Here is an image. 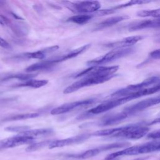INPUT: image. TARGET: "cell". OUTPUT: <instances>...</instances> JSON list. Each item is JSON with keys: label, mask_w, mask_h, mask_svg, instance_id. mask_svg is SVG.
I'll use <instances>...</instances> for the list:
<instances>
[{"label": "cell", "mask_w": 160, "mask_h": 160, "mask_svg": "<svg viewBox=\"0 0 160 160\" xmlns=\"http://www.w3.org/2000/svg\"><path fill=\"white\" fill-rule=\"evenodd\" d=\"M151 58L154 59H160V49H158L151 51L149 53Z\"/></svg>", "instance_id": "cell-29"}, {"label": "cell", "mask_w": 160, "mask_h": 160, "mask_svg": "<svg viewBox=\"0 0 160 160\" xmlns=\"http://www.w3.org/2000/svg\"><path fill=\"white\" fill-rule=\"evenodd\" d=\"M30 127L28 126H8L4 128L6 131L8 132H14L21 133L29 130Z\"/></svg>", "instance_id": "cell-27"}, {"label": "cell", "mask_w": 160, "mask_h": 160, "mask_svg": "<svg viewBox=\"0 0 160 160\" xmlns=\"http://www.w3.org/2000/svg\"><path fill=\"white\" fill-rule=\"evenodd\" d=\"M159 91H160V84L148 88L143 89L139 91L131 92L124 96L113 98L112 99L106 101L102 102L101 104L89 110L88 113L91 114H101V113L106 112L109 110H111L112 109H114L123 104H125L132 99H137V98H139L144 96H147L149 94H152Z\"/></svg>", "instance_id": "cell-1"}, {"label": "cell", "mask_w": 160, "mask_h": 160, "mask_svg": "<svg viewBox=\"0 0 160 160\" xmlns=\"http://www.w3.org/2000/svg\"><path fill=\"white\" fill-rule=\"evenodd\" d=\"M118 69V66H93L81 71L76 75L75 78L87 76H115V73Z\"/></svg>", "instance_id": "cell-6"}, {"label": "cell", "mask_w": 160, "mask_h": 160, "mask_svg": "<svg viewBox=\"0 0 160 160\" xmlns=\"http://www.w3.org/2000/svg\"><path fill=\"white\" fill-rule=\"evenodd\" d=\"M160 124V118H156L155 119H154L152 121H151L150 123H149V125L151 124Z\"/></svg>", "instance_id": "cell-33"}, {"label": "cell", "mask_w": 160, "mask_h": 160, "mask_svg": "<svg viewBox=\"0 0 160 160\" xmlns=\"http://www.w3.org/2000/svg\"><path fill=\"white\" fill-rule=\"evenodd\" d=\"M52 140H46L38 142H34L31 144H29L25 149V151L28 152H34L38 150H39L42 148H44L46 146H48L50 143L52 142Z\"/></svg>", "instance_id": "cell-19"}, {"label": "cell", "mask_w": 160, "mask_h": 160, "mask_svg": "<svg viewBox=\"0 0 160 160\" xmlns=\"http://www.w3.org/2000/svg\"><path fill=\"white\" fill-rule=\"evenodd\" d=\"M130 146V144L129 142H113L109 144H106L104 146H102L99 147V149L101 151H107L116 148H128Z\"/></svg>", "instance_id": "cell-24"}, {"label": "cell", "mask_w": 160, "mask_h": 160, "mask_svg": "<svg viewBox=\"0 0 160 160\" xmlns=\"http://www.w3.org/2000/svg\"><path fill=\"white\" fill-rule=\"evenodd\" d=\"M114 76H87L83 77L82 79L78 80L68 87H67L63 91L64 94H69L75 92L79 89L87 86L96 85L103 83L111 79Z\"/></svg>", "instance_id": "cell-5"}, {"label": "cell", "mask_w": 160, "mask_h": 160, "mask_svg": "<svg viewBox=\"0 0 160 160\" xmlns=\"http://www.w3.org/2000/svg\"><path fill=\"white\" fill-rule=\"evenodd\" d=\"M101 152L99 148H94V149H88L86 151H84V152L77 155L76 157L77 158H79V159H88V158H91L92 157H94L96 155H98V154H99Z\"/></svg>", "instance_id": "cell-25"}, {"label": "cell", "mask_w": 160, "mask_h": 160, "mask_svg": "<svg viewBox=\"0 0 160 160\" xmlns=\"http://www.w3.org/2000/svg\"><path fill=\"white\" fill-rule=\"evenodd\" d=\"M148 138L152 139H160V129H158L154 131H152L148 134Z\"/></svg>", "instance_id": "cell-28"}, {"label": "cell", "mask_w": 160, "mask_h": 160, "mask_svg": "<svg viewBox=\"0 0 160 160\" xmlns=\"http://www.w3.org/2000/svg\"><path fill=\"white\" fill-rule=\"evenodd\" d=\"M53 132L52 129H29L28 131H26L25 132H22L21 133H19V134L21 136H24L26 137L31 138L32 139H35L36 138L42 137V136H46L51 134H52Z\"/></svg>", "instance_id": "cell-16"}, {"label": "cell", "mask_w": 160, "mask_h": 160, "mask_svg": "<svg viewBox=\"0 0 160 160\" xmlns=\"http://www.w3.org/2000/svg\"><path fill=\"white\" fill-rule=\"evenodd\" d=\"M149 131V128L148 126L140 123H137L111 128L109 136L128 139H139L146 136Z\"/></svg>", "instance_id": "cell-2"}, {"label": "cell", "mask_w": 160, "mask_h": 160, "mask_svg": "<svg viewBox=\"0 0 160 160\" xmlns=\"http://www.w3.org/2000/svg\"><path fill=\"white\" fill-rule=\"evenodd\" d=\"M0 46L3 48H5V49H10L11 48L10 44L5 39H2L1 37H0Z\"/></svg>", "instance_id": "cell-31"}, {"label": "cell", "mask_w": 160, "mask_h": 160, "mask_svg": "<svg viewBox=\"0 0 160 160\" xmlns=\"http://www.w3.org/2000/svg\"><path fill=\"white\" fill-rule=\"evenodd\" d=\"M34 139L18 134L16 136L4 139L0 141V150L14 148L23 144L34 143Z\"/></svg>", "instance_id": "cell-9"}, {"label": "cell", "mask_w": 160, "mask_h": 160, "mask_svg": "<svg viewBox=\"0 0 160 160\" xmlns=\"http://www.w3.org/2000/svg\"><path fill=\"white\" fill-rule=\"evenodd\" d=\"M35 76L36 74H13L4 76L3 78H2V81H6L11 79H18L23 81H26L32 79L34 77H35Z\"/></svg>", "instance_id": "cell-23"}, {"label": "cell", "mask_w": 160, "mask_h": 160, "mask_svg": "<svg viewBox=\"0 0 160 160\" xmlns=\"http://www.w3.org/2000/svg\"><path fill=\"white\" fill-rule=\"evenodd\" d=\"M136 14L142 18L151 17L153 18H160V8L154 9L139 11L137 12Z\"/></svg>", "instance_id": "cell-20"}, {"label": "cell", "mask_w": 160, "mask_h": 160, "mask_svg": "<svg viewBox=\"0 0 160 160\" xmlns=\"http://www.w3.org/2000/svg\"><path fill=\"white\" fill-rule=\"evenodd\" d=\"M48 81L46 79H31L26 81H24L21 84H18L16 87H30L33 88H39L41 87H42L45 86L46 84H48Z\"/></svg>", "instance_id": "cell-18"}, {"label": "cell", "mask_w": 160, "mask_h": 160, "mask_svg": "<svg viewBox=\"0 0 160 160\" xmlns=\"http://www.w3.org/2000/svg\"><path fill=\"white\" fill-rule=\"evenodd\" d=\"M59 49V46L56 45V46H51L47 48H45L44 49H42V51L46 54V53H49V52H54L56 50H58Z\"/></svg>", "instance_id": "cell-30"}, {"label": "cell", "mask_w": 160, "mask_h": 160, "mask_svg": "<svg viewBox=\"0 0 160 160\" xmlns=\"http://www.w3.org/2000/svg\"><path fill=\"white\" fill-rule=\"evenodd\" d=\"M9 24V20L5 16L0 14V24L2 26L8 25Z\"/></svg>", "instance_id": "cell-32"}, {"label": "cell", "mask_w": 160, "mask_h": 160, "mask_svg": "<svg viewBox=\"0 0 160 160\" xmlns=\"http://www.w3.org/2000/svg\"><path fill=\"white\" fill-rule=\"evenodd\" d=\"M91 136V134L84 133L63 139L54 140L50 143V144L48 146V148L49 149H51L56 148H62L66 146L81 143L89 139Z\"/></svg>", "instance_id": "cell-11"}, {"label": "cell", "mask_w": 160, "mask_h": 160, "mask_svg": "<svg viewBox=\"0 0 160 160\" xmlns=\"http://www.w3.org/2000/svg\"><path fill=\"white\" fill-rule=\"evenodd\" d=\"M160 28V18L145 19L131 22L128 29L129 31H136L143 29H152Z\"/></svg>", "instance_id": "cell-13"}, {"label": "cell", "mask_w": 160, "mask_h": 160, "mask_svg": "<svg viewBox=\"0 0 160 160\" xmlns=\"http://www.w3.org/2000/svg\"><path fill=\"white\" fill-rule=\"evenodd\" d=\"M143 38L144 37L142 36H129L114 42H109L106 44V46L112 48L113 49L131 48L132 46L136 44L138 42L142 40Z\"/></svg>", "instance_id": "cell-12"}, {"label": "cell", "mask_w": 160, "mask_h": 160, "mask_svg": "<svg viewBox=\"0 0 160 160\" xmlns=\"http://www.w3.org/2000/svg\"><path fill=\"white\" fill-rule=\"evenodd\" d=\"M129 18V16L128 15H121V16H116L110 17L106 19H104V21H101L98 24H97L95 29H96V30L102 29L111 26L112 25H114L122 21L126 20Z\"/></svg>", "instance_id": "cell-15"}, {"label": "cell", "mask_w": 160, "mask_h": 160, "mask_svg": "<svg viewBox=\"0 0 160 160\" xmlns=\"http://www.w3.org/2000/svg\"><path fill=\"white\" fill-rule=\"evenodd\" d=\"M128 116L124 112H121L119 113L111 114L101 119L100 124L102 126H110L118 124L122 121L124 119H126Z\"/></svg>", "instance_id": "cell-14"}, {"label": "cell", "mask_w": 160, "mask_h": 160, "mask_svg": "<svg viewBox=\"0 0 160 160\" xmlns=\"http://www.w3.org/2000/svg\"><path fill=\"white\" fill-rule=\"evenodd\" d=\"M95 102V100L93 99L74 101L71 102L66 103L62 104L58 107H56L51 110V114L52 115H58L61 114H64L66 112H69L76 108L78 107H86L89 105L93 104Z\"/></svg>", "instance_id": "cell-10"}, {"label": "cell", "mask_w": 160, "mask_h": 160, "mask_svg": "<svg viewBox=\"0 0 160 160\" xmlns=\"http://www.w3.org/2000/svg\"><path fill=\"white\" fill-rule=\"evenodd\" d=\"M45 54L41 51H35L32 52H26L22 54V57L28 59H42L45 58Z\"/></svg>", "instance_id": "cell-26"}, {"label": "cell", "mask_w": 160, "mask_h": 160, "mask_svg": "<svg viewBox=\"0 0 160 160\" xmlns=\"http://www.w3.org/2000/svg\"><path fill=\"white\" fill-rule=\"evenodd\" d=\"M135 51V49L134 48H122V49H114L106 54L97 58L91 60L87 62V64L93 66H99L103 64H106L116 59H120L128 55L132 54Z\"/></svg>", "instance_id": "cell-4"}, {"label": "cell", "mask_w": 160, "mask_h": 160, "mask_svg": "<svg viewBox=\"0 0 160 160\" xmlns=\"http://www.w3.org/2000/svg\"><path fill=\"white\" fill-rule=\"evenodd\" d=\"M160 84V78L158 76H151L148 78L141 82L131 84L125 88H121L120 89L117 90L112 94H111V97L112 98H119L121 96H126L131 92L139 91L143 89L148 88L158 84Z\"/></svg>", "instance_id": "cell-3"}, {"label": "cell", "mask_w": 160, "mask_h": 160, "mask_svg": "<svg viewBox=\"0 0 160 160\" xmlns=\"http://www.w3.org/2000/svg\"><path fill=\"white\" fill-rule=\"evenodd\" d=\"M93 17V15L91 14H79V15H75L70 17L68 21L73 22L76 24H84L86 22H88L89 20H90Z\"/></svg>", "instance_id": "cell-22"}, {"label": "cell", "mask_w": 160, "mask_h": 160, "mask_svg": "<svg viewBox=\"0 0 160 160\" xmlns=\"http://www.w3.org/2000/svg\"><path fill=\"white\" fill-rule=\"evenodd\" d=\"M64 6L71 11L76 12H96L101 8V4L97 1H84L76 2L63 1Z\"/></svg>", "instance_id": "cell-7"}, {"label": "cell", "mask_w": 160, "mask_h": 160, "mask_svg": "<svg viewBox=\"0 0 160 160\" xmlns=\"http://www.w3.org/2000/svg\"><path fill=\"white\" fill-rule=\"evenodd\" d=\"M112 160H118V159H116H116H112Z\"/></svg>", "instance_id": "cell-35"}, {"label": "cell", "mask_w": 160, "mask_h": 160, "mask_svg": "<svg viewBox=\"0 0 160 160\" xmlns=\"http://www.w3.org/2000/svg\"><path fill=\"white\" fill-rule=\"evenodd\" d=\"M158 104H160V95L149 98L131 106H127L123 109L122 112L129 116Z\"/></svg>", "instance_id": "cell-8"}, {"label": "cell", "mask_w": 160, "mask_h": 160, "mask_svg": "<svg viewBox=\"0 0 160 160\" xmlns=\"http://www.w3.org/2000/svg\"><path fill=\"white\" fill-rule=\"evenodd\" d=\"M54 66V64L49 59V60H46V61L33 64L29 66V67H28L26 69V71L27 72H33V71H39V70H44V69H49Z\"/></svg>", "instance_id": "cell-17"}, {"label": "cell", "mask_w": 160, "mask_h": 160, "mask_svg": "<svg viewBox=\"0 0 160 160\" xmlns=\"http://www.w3.org/2000/svg\"><path fill=\"white\" fill-rule=\"evenodd\" d=\"M39 114L36 112L33 113H26V114H21L14 115L11 116H9L4 119V121H18V120H24L31 118H35L39 116Z\"/></svg>", "instance_id": "cell-21"}, {"label": "cell", "mask_w": 160, "mask_h": 160, "mask_svg": "<svg viewBox=\"0 0 160 160\" xmlns=\"http://www.w3.org/2000/svg\"><path fill=\"white\" fill-rule=\"evenodd\" d=\"M133 160H144V159H142V158H137V159H133Z\"/></svg>", "instance_id": "cell-34"}]
</instances>
